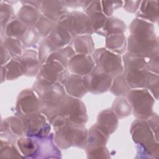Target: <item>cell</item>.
I'll list each match as a JSON object with an SVG mask.
<instances>
[{"label": "cell", "instance_id": "cell-20", "mask_svg": "<svg viewBox=\"0 0 159 159\" xmlns=\"http://www.w3.org/2000/svg\"><path fill=\"white\" fill-rule=\"evenodd\" d=\"M96 125L109 136L117 127L118 117L112 110H104L99 113Z\"/></svg>", "mask_w": 159, "mask_h": 159}, {"label": "cell", "instance_id": "cell-47", "mask_svg": "<svg viewBox=\"0 0 159 159\" xmlns=\"http://www.w3.org/2000/svg\"><path fill=\"white\" fill-rule=\"evenodd\" d=\"M148 70L157 75L158 74V56H156L150 58L147 63Z\"/></svg>", "mask_w": 159, "mask_h": 159}, {"label": "cell", "instance_id": "cell-33", "mask_svg": "<svg viewBox=\"0 0 159 159\" xmlns=\"http://www.w3.org/2000/svg\"><path fill=\"white\" fill-rule=\"evenodd\" d=\"M75 55V51L74 49L68 45L65 47L58 48L53 52L47 58V61H56L67 68L69 60Z\"/></svg>", "mask_w": 159, "mask_h": 159}, {"label": "cell", "instance_id": "cell-19", "mask_svg": "<svg viewBox=\"0 0 159 159\" xmlns=\"http://www.w3.org/2000/svg\"><path fill=\"white\" fill-rule=\"evenodd\" d=\"M48 37L58 48L66 47L74 39L66 26L60 22L55 24Z\"/></svg>", "mask_w": 159, "mask_h": 159}, {"label": "cell", "instance_id": "cell-26", "mask_svg": "<svg viewBox=\"0 0 159 159\" xmlns=\"http://www.w3.org/2000/svg\"><path fill=\"white\" fill-rule=\"evenodd\" d=\"M139 10V12L137 14L139 18L152 22H155L158 20V7L157 1H142Z\"/></svg>", "mask_w": 159, "mask_h": 159}, {"label": "cell", "instance_id": "cell-11", "mask_svg": "<svg viewBox=\"0 0 159 159\" xmlns=\"http://www.w3.org/2000/svg\"><path fill=\"white\" fill-rule=\"evenodd\" d=\"M84 81L88 91L93 94H101L110 89L112 78L95 66L91 72L84 76Z\"/></svg>", "mask_w": 159, "mask_h": 159}, {"label": "cell", "instance_id": "cell-44", "mask_svg": "<svg viewBox=\"0 0 159 159\" xmlns=\"http://www.w3.org/2000/svg\"><path fill=\"white\" fill-rule=\"evenodd\" d=\"M102 10L106 16H110L112 14L113 11L120 7L123 3L122 1H102Z\"/></svg>", "mask_w": 159, "mask_h": 159}, {"label": "cell", "instance_id": "cell-37", "mask_svg": "<svg viewBox=\"0 0 159 159\" xmlns=\"http://www.w3.org/2000/svg\"><path fill=\"white\" fill-rule=\"evenodd\" d=\"M112 109L116 116L119 118L125 117L132 112L131 106L127 99H125L124 98H117L114 101Z\"/></svg>", "mask_w": 159, "mask_h": 159}, {"label": "cell", "instance_id": "cell-4", "mask_svg": "<svg viewBox=\"0 0 159 159\" xmlns=\"http://www.w3.org/2000/svg\"><path fill=\"white\" fill-rule=\"evenodd\" d=\"M126 96L134 115L137 119L147 120L152 116L155 101L147 89H130Z\"/></svg>", "mask_w": 159, "mask_h": 159}, {"label": "cell", "instance_id": "cell-3", "mask_svg": "<svg viewBox=\"0 0 159 159\" xmlns=\"http://www.w3.org/2000/svg\"><path fill=\"white\" fill-rule=\"evenodd\" d=\"M88 130L84 125L68 121L64 125L55 129L54 142L58 147L66 149L70 147L86 148Z\"/></svg>", "mask_w": 159, "mask_h": 159}, {"label": "cell", "instance_id": "cell-1", "mask_svg": "<svg viewBox=\"0 0 159 159\" xmlns=\"http://www.w3.org/2000/svg\"><path fill=\"white\" fill-rule=\"evenodd\" d=\"M61 84L39 78L34 84L33 90L40 101V111L48 120L57 115L58 105L66 95L65 89Z\"/></svg>", "mask_w": 159, "mask_h": 159}, {"label": "cell", "instance_id": "cell-10", "mask_svg": "<svg viewBox=\"0 0 159 159\" xmlns=\"http://www.w3.org/2000/svg\"><path fill=\"white\" fill-rule=\"evenodd\" d=\"M60 22L66 26L74 38L79 35H90L93 32L89 17L81 12L72 11L68 13Z\"/></svg>", "mask_w": 159, "mask_h": 159}, {"label": "cell", "instance_id": "cell-36", "mask_svg": "<svg viewBox=\"0 0 159 159\" xmlns=\"http://www.w3.org/2000/svg\"><path fill=\"white\" fill-rule=\"evenodd\" d=\"M58 49L51 41L48 37H45L40 43L39 48V58L42 65L44 63L49 56L55 51Z\"/></svg>", "mask_w": 159, "mask_h": 159}, {"label": "cell", "instance_id": "cell-7", "mask_svg": "<svg viewBox=\"0 0 159 159\" xmlns=\"http://www.w3.org/2000/svg\"><path fill=\"white\" fill-rule=\"evenodd\" d=\"M58 114L65 116L70 122L76 124L84 125L88 120L86 109L83 102L78 98L67 94L58 105Z\"/></svg>", "mask_w": 159, "mask_h": 159}, {"label": "cell", "instance_id": "cell-13", "mask_svg": "<svg viewBox=\"0 0 159 159\" xmlns=\"http://www.w3.org/2000/svg\"><path fill=\"white\" fill-rule=\"evenodd\" d=\"M39 110H40V101L36 93L31 89L22 91L16 103V111L20 117L36 112Z\"/></svg>", "mask_w": 159, "mask_h": 159}, {"label": "cell", "instance_id": "cell-2", "mask_svg": "<svg viewBox=\"0 0 159 159\" xmlns=\"http://www.w3.org/2000/svg\"><path fill=\"white\" fill-rule=\"evenodd\" d=\"M133 141L137 145L139 158H153L159 156L158 138L145 120L137 119L130 127Z\"/></svg>", "mask_w": 159, "mask_h": 159}, {"label": "cell", "instance_id": "cell-28", "mask_svg": "<svg viewBox=\"0 0 159 159\" xmlns=\"http://www.w3.org/2000/svg\"><path fill=\"white\" fill-rule=\"evenodd\" d=\"M17 145L24 157L35 158L38 148L36 137H20L17 140Z\"/></svg>", "mask_w": 159, "mask_h": 159}, {"label": "cell", "instance_id": "cell-23", "mask_svg": "<svg viewBox=\"0 0 159 159\" xmlns=\"http://www.w3.org/2000/svg\"><path fill=\"white\" fill-rule=\"evenodd\" d=\"M4 131L6 137L11 139H16L24 134L23 124L22 120L16 117H10L2 122L1 132Z\"/></svg>", "mask_w": 159, "mask_h": 159}, {"label": "cell", "instance_id": "cell-22", "mask_svg": "<svg viewBox=\"0 0 159 159\" xmlns=\"http://www.w3.org/2000/svg\"><path fill=\"white\" fill-rule=\"evenodd\" d=\"M129 30L130 35L152 39L157 38L153 24L140 18H136L132 20L129 26Z\"/></svg>", "mask_w": 159, "mask_h": 159}, {"label": "cell", "instance_id": "cell-41", "mask_svg": "<svg viewBox=\"0 0 159 159\" xmlns=\"http://www.w3.org/2000/svg\"><path fill=\"white\" fill-rule=\"evenodd\" d=\"M89 17L91 27L93 32H98L100 31L106 24V22L107 20V17L106 15H104L102 12H95L88 16Z\"/></svg>", "mask_w": 159, "mask_h": 159}, {"label": "cell", "instance_id": "cell-46", "mask_svg": "<svg viewBox=\"0 0 159 159\" xmlns=\"http://www.w3.org/2000/svg\"><path fill=\"white\" fill-rule=\"evenodd\" d=\"M12 56L11 55L9 51L6 49L2 43L1 42V66L7 63L11 59Z\"/></svg>", "mask_w": 159, "mask_h": 159}, {"label": "cell", "instance_id": "cell-31", "mask_svg": "<svg viewBox=\"0 0 159 159\" xmlns=\"http://www.w3.org/2000/svg\"><path fill=\"white\" fill-rule=\"evenodd\" d=\"M73 40L75 51L78 53L90 55L94 51V43L89 35L76 36Z\"/></svg>", "mask_w": 159, "mask_h": 159}, {"label": "cell", "instance_id": "cell-39", "mask_svg": "<svg viewBox=\"0 0 159 159\" xmlns=\"http://www.w3.org/2000/svg\"><path fill=\"white\" fill-rule=\"evenodd\" d=\"M40 35L35 30L34 27H29L24 35L20 39L25 48H30L34 47L37 43Z\"/></svg>", "mask_w": 159, "mask_h": 159}, {"label": "cell", "instance_id": "cell-18", "mask_svg": "<svg viewBox=\"0 0 159 159\" xmlns=\"http://www.w3.org/2000/svg\"><path fill=\"white\" fill-rule=\"evenodd\" d=\"M19 58L24 68V75L34 76L39 73L42 64L37 51L31 48L26 49Z\"/></svg>", "mask_w": 159, "mask_h": 159}, {"label": "cell", "instance_id": "cell-29", "mask_svg": "<svg viewBox=\"0 0 159 159\" xmlns=\"http://www.w3.org/2000/svg\"><path fill=\"white\" fill-rule=\"evenodd\" d=\"M122 63L124 71L137 70H148L147 62L144 58L132 55L128 52L124 55Z\"/></svg>", "mask_w": 159, "mask_h": 159}, {"label": "cell", "instance_id": "cell-24", "mask_svg": "<svg viewBox=\"0 0 159 159\" xmlns=\"http://www.w3.org/2000/svg\"><path fill=\"white\" fill-rule=\"evenodd\" d=\"M41 14L40 10L30 5H24L19 11L18 19L28 27H34L37 24Z\"/></svg>", "mask_w": 159, "mask_h": 159}, {"label": "cell", "instance_id": "cell-9", "mask_svg": "<svg viewBox=\"0 0 159 159\" xmlns=\"http://www.w3.org/2000/svg\"><path fill=\"white\" fill-rule=\"evenodd\" d=\"M42 112H34L21 117L24 134L27 137H44L50 132V121Z\"/></svg>", "mask_w": 159, "mask_h": 159}, {"label": "cell", "instance_id": "cell-14", "mask_svg": "<svg viewBox=\"0 0 159 159\" xmlns=\"http://www.w3.org/2000/svg\"><path fill=\"white\" fill-rule=\"evenodd\" d=\"M96 65L90 55L78 53L73 56L68 61V67L73 74L85 76L89 74Z\"/></svg>", "mask_w": 159, "mask_h": 159}, {"label": "cell", "instance_id": "cell-30", "mask_svg": "<svg viewBox=\"0 0 159 159\" xmlns=\"http://www.w3.org/2000/svg\"><path fill=\"white\" fill-rule=\"evenodd\" d=\"M6 37L20 39L27 30L28 27L19 19H12L4 27ZM1 27V28H3Z\"/></svg>", "mask_w": 159, "mask_h": 159}, {"label": "cell", "instance_id": "cell-45", "mask_svg": "<svg viewBox=\"0 0 159 159\" xmlns=\"http://www.w3.org/2000/svg\"><path fill=\"white\" fill-rule=\"evenodd\" d=\"M147 122L153 132L155 136L158 138V117L157 114H152V116L147 119Z\"/></svg>", "mask_w": 159, "mask_h": 159}, {"label": "cell", "instance_id": "cell-40", "mask_svg": "<svg viewBox=\"0 0 159 159\" xmlns=\"http://www.w3.org/2000/svg\"><path fill=\"white\" fill-rule=\"evenodd\" d=\"M3 141V140H2ZM0 157L1 158H19L24 157L22 154L16 149L10 141L5 140L4 144L1 142Z\"/></svg>", "mask_w": 159, "mask_h": 159}, {"label": "cell", "instance_id": "cell-12", "mask_svg": "<svg viewBox=\"0 0 159 159\" xmlns=\"http://www.w3.org/2000/svg\"><path fill=\"white\" fill-rule=\"evenodd\" d=\"M67 68L56 61H47L41 66L39 78L45 80L61 83L69 75Z\"/></svg>", "mask_w": 159, "mask_h": 159}, {"label": "cell", "instance_id": "cell-43", "mask_svg": "<svg viewBox=\"0 0 159 159\" xmlns=\"http://www.w3.org/2000/svg\"><path fill=\"white\" fill-rule=\"evenodd\" d=\"M13 10L8 4H1V27H4L12 20Z\"/></svg>", "mask_w": 159, "mask_h": 159}, {"label": "cell", "instance_id": "cell-42", "mask_svg": "<svg viewBox=\"0 0 159 159\" xmlns=\"http://www.w3.org/2000/svg\"><path fill=\"white\" fill-rule=\"evenodd\" d=\"M88 158H110L109 153L107 148L104 147H100L91 149H86Z\"/></svg>", "mask_w": 159, "mask_h": 159}, {"label": "cell", "instance_id": "cell-32", "mask_svg": "<svg viewBox=\"0 0 159 159\" xmlns=\"http://www.w3.org/2000/svg\"><path fill=\"white\" fill-rule=\"evenodd\" d=\"M126 29V25L123 21L115 17H110L107 19L104 27L98 33L107 36L113 34H123Z\"/></svg>", "mask_w": 159, "mask_h": 159}, {"label": "cell", "instance_id": "cell-17", "mask_svg": "<svg viewBox=\"0 0 159 159\" xmlns=\"http://www.w3.org/2000/svg\"><path fill=\"white\" fill-rule=\"evenodd\" d=\"M38 148L34 158H60V152L57 147L53 140V135H47L44 137H36Z\"/></svg>", "mask_w": 159, "mask_h": 159}, {"label": "cell", "instance_id": "cell-27", "mask_svg": "<svg viewBox=\"0 0 159 159\" xmlns=\"http://www.w3.org/2000/svg\"><path fill=\"white\" fill-rule=\"evenodd\" d=\"M127 40L123 34H113L106 36V47L112 52L121 54L125 50Z\"/></svg>", "mask_w": 159, "mask_h": 159}, {"label": "cell", "instance_id": "cell-8", "mask_svg": "<svg viewBox=\"0 0 159 159\" xmlns=\"http://www.w3.org/2000/svg\"><path fill=\"white\" fill-rule=\"evenodd\" d=\"M127 48L128 53L144 58L158 56V38L130 35L127 41Z\"/></svg>", "mask_w": 159, "mask_h": 159}, {"label": "cell", "instance_id": "cell-25", "mask_svg": "<svg viewBox=\"0 0 159 159\" xmlns=\"http://www.w3.org/2000/svg\"><path fill=\"white\" fill-rule=\"evenodd\" d=\"M109 135L102 132L96 124L88 132L87 145L86 149H91L106 145Z\"/></svg>", "mask_w": 159, "mask_h": 159}, {"label": "cell", "instance_id": "cell-35", "mask_svg": "<svg viewBox=\"0 0 159 159\" xmlns=\"http://www.w3.org/2000/svg\"><path fill=\"white\" fill-rule=\"evenodd\" d=\"M1 43L9 51L12 58L20 57L24 53L23 44L21 40L17 38L5 37L4 40H1Z\"/></svg>", "mask_w": 159, "mask_h": 159}, {"label": "cell", "instance_id": "cell-34", "mask_svg": "<svg viewBox=\"0 0 159 159\" xmlns=\"http://www.w3.org/2000/svg\"><path fill=\"white\" fill-rule=\"evenodd\" d=\"M109 89L115 96H124L127 95L131 89L127 83L124 74L122 73L121 74L115 76L114 80H112L111 86Z\"/></svg>", "mask_w": 159, "mask_h": 159}, {"label": "cell", "instance_id": "cell-5", "mask_svg": "<svg viewBox=\"0 0 159 159\" xmlns=\"http://www.w3.org/2000/svg\"><path fill=\"white\" fill-rule=\"evenodd\" d=\"M127 83L130 89H149L157 99L158 94V75L149 70H137L124 71Z\"/></svg>", "mask_w": 159, "mask_h": 159}, {"label": "cell", "instance_id": "cell-21", "mask_svg": "<svg viewBox=\"0 0 159 159\" xmlns=\"http://www.w3.org/2000/svg\"><path fill=\"white\" fill-rule=\"evenodd\" d=\"M24 74V68L19 57H14L5 65L1 66V83L5 80H16Z\"/></svg>", "mask_w": 159, "mask_h": 159}, {"label": "cell", "instance_id": "cell-16", "mask_svg": "<svg viewBox=\"0 0 159 159\" xmlns=\"http://www.w3.org/2000/svg\"><path fill=\"white\" fill-rule=\"evenodd\" d=\"M40 9L42 15L55 23L61 21L68 14L63 1H42Z\"/></svg>", "mask_w": 159, "mask_h": 159}, {"label": "cell", "instance_id": "cell-6", "mask_svg": "<svg viewBox=\"0 0 159 159\" xmlns=\"http://www.w3.org/2000/svg\"><path fill=\"white\" fill-rule=\"evenodd\" d=\"M92 57L96 66L112 78L123 73L122 60L118 54L101 48L93 52Z\"/></svg>", "mask_w": 159, "mask_h": 159}, {"label": "cell", "instance_id": "cell-38", "mask_svg": "<svg viewBox=\"0 0 159 159\" xmlns=\"http://www.w3.org/2000/svg\"><path fill=\"white\" fill-rule=\"evenodd\" d=\"M56 24L57 23L53 20L46 17L43 15H42L37 24L35 25L34 28L38 32L40 37H47L49 35Z\"/></svg>", "mask_w": 159, "mask_h": 159}, {"label": "cell", "instance_id": "cell-15", "mask_svg": "<svg viewBox=\"0 0 159 159\" xmlns=\"http://www.w3.org/2000/svg\"><path fill=\"white\" fill-rule=\"evenodd\" d=\"M67 94L70 96L81 98L88 92L84 81V76L76 74L69 75L61 83Z\"/></svg>", "mask_w": 159, "mask_h": 159}]
</instances>
